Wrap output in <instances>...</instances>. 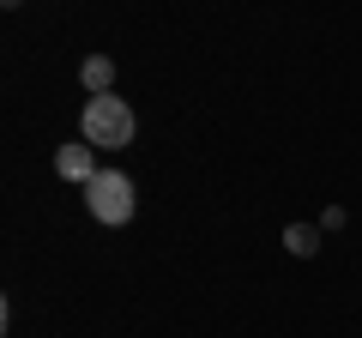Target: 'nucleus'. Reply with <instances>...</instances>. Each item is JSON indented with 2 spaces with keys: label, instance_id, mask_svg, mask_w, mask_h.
<instances>
[{
  "label": "nucleus",
  "instance_id": "f257e3e1",
  "mask_svg": "<svg viewBox=\"0 0 362 338\" xmlns=\"http://www.w3.org/2000/svg\"><path fill=\"white\" fill-rule=\"evenodd\" d=\"M133 133H139V115H133L127 97H85V115H78V139H90L97 151H127Z\"/></svg>",
  "mask_w": 362,
  "mask_h": 338
},
{
  "label": "nucleus",
  "instance_id": "f03ea898",
  "mask_svg": "<svg viewBox=\"0 0 362 338\" xmlns=\"http://www.w3.org/2000/svg\"><path fill=\"white\" fill-rule=\"evenodd\" d=\"M85 211L103 230H121V223H133V211H139V194H133V175H121V169H97L85 182Z\"/></svg>",
  "mask_w": 362,
  "mask_h": 338
},
{
  "label": "nucleus",
  "instance_id": "7ed1b4c3",
  "mask_svg": "<svg viewBox=\"0 0 362 338\" xmlns=\"http://www.w3.org/2000/svg\"><path fill=\"white\" fill-rule=\"evenodd\" d=\"M54 175H61V182H78V187H85L90 175H97V145H90V139L61 145V151H54Z\"/></svg>",
  "mask_w": 362,
  "mask_h": 338
},
{
  "label": "nucleus",
  "instance_id": "20e7f679",
  "mask_svg": "<svg viewBox=\"0 0 362 338\" xmlns=\"http://www.w3.org/2000/svg\"><path fill=\"white\" fill-rule=\"evenodd\" d=\"M78 85H85L90 97H109L115 91V54H85V61H78Z\"/></svg>",
  "mask_w": 362,
  "mask_h": 338
},
{
  "label": "nucleus",
  "instance_id": "39448f33",
  "mask_svg": "<svg viewBox=\"0 0 362 338\" xmlns=\"http://www.w3.org/2000/svg\"><path fill=\"white\" fill-rule=\"evenodd\" d=\"M320 223H290V230H284V247H290V254H296V260H314V254H320Z\"/></svg>",
  "mask_w": 362,
  "mask_h": 338
},
{
  "label": "nucleus",
  "instance_id": "423d86ee",
  "mask_svg": "<svg viewBox=\"0 0 362 338\" xmlns=\"http://www.w3.org/2000/svg\"><path fill=\"white\" fill-rule=\"evenodd\" d=\"M0 6H25V0H0Z\"/></svg>",
  "mask_w": 362,
  "mask_h": 338
}]
</instances>
